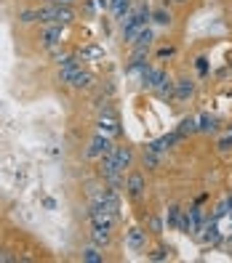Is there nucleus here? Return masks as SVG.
Returning <instances> with one entry per match:
<instances>
[{
	"label": "nucleus",
	"instance_id": "412c9836",
	"mask_svg": "<svg viewBox=\"0 0 232 263\" xmlns=\"http://www.w3.org/2000/svg\"><path fill=\"white\" fill-rule=\"evenodd\" d=\"M168 226H173V229H179V226H182V210L179 208L168 210Z\"/></svg>",
	"mask_w": 232,
	"mask_h": 263
},
{
	"label": "nucleus",
	"instance_id": "b1692460",
	"mask_svg": "<svg viewBox=\"0 0 232 263\" xmlns=\"http://www.w3.org/2000/svg\"><path fill=\"white\" fill-rule=\"evenodd\" d=\"M152 16H155V21H158V24H163V27H166V24L171 21V14H168V11H163V8H158Z\"/></svg>",
	"mask_w": 232,
	"mask_h": 263
},
{
	"label": "nucleus",
	"instance_id": "dca6fc26",
	"mask_svg": "<svg viewBox=\"0 0 232 263\" xmlns=\"http://www.w3.org/2000/svg\"><path fill=\"white\" fill-rule=\"evenodd\" d=\"M198 130H203V133H214V130H216V120L211 114H203L198 120Z\"/></svg>",
	"mask_w": 232,
	"mask_h": 263
},
{
	"label": "nucleus",
	"instance_id": "39448f33",
	"mask_svg": "<svg viewBox=\"0 0 232 263\" xmlns=\"http://www.w3.org/2000/svg\"><path fill=\"white\" fill-rule=\"evenodd\" d=\"M96 205H101L107 213H112V215H118V210H120V199H118V194L110 189V191H101L99 194V202Z\"/></svg>",
	"mask_w": 232,
	"mask_h": 263
},
{
	"label": "nucleus",
	"instance_id": "423d86ee",
	"mask_svg": "<svg viewBox=\"0 0 232 263\" xmlns=\"http://www.w3.org/2000/svg\"><path fill=\"white\" fill-rule=\"evenodd\" d=\"M195 93V82L192 80H187V77H182L179 82H173V96L176 99H182V101H187L190 96Z\"/></svg>",
	"mask_w": 232,
	"mask_h": 263
},
{
	"label": "nucleus",
	"instance_id": "4be33fe9",
	"mask_svg": "<svg viewBox=\"0 0 232 263\" xmlns=\"http://www.w3.org/2000/svg\"><path fill=\"white\" fill-rule=\"evenodd\" d=\"M94 242L96 245H107L110 242V231L107 229H96V226H94Z\"/></svg>",
	"mask_w": 232,
	"mask_h": 263
},
{
	"label": "nucleus",
	"instance_id": "c85d7f7f",
	"mask_svg": "<svg viewBox=\"0 0 232 263\" xmlns=\"http://www.w3.org/2000/svg\"><path fill=\"white\" fill-rule=\"evenodd\" d=\"M54 3H69V0H54Z\"/></svg>",
	"mask_w": 232,
	"mask_h": 263
},
{
	"label": "nucleus",
	"instance_id": "9d476101",
	"mask_svg": "<svg viewBox=\"0 0 232 263\" xmlns=\"http://www.w3.org/2000/svg\"><path fill=\"white\" fill-rule=\"evenodd\" d=\"M112 157H115V162H118L120 170H125V167L131 165L134 154H131V149H128V147H115V149H112Z\"/></svg>",
	"mask_w": 232,
	"mask_h": 263
},
{
	"label": "nucleus",
	"instance_id": "0eeeda50",
	"mask_svg": "<svg viewBox=\"0 0 232 263\" xmlns=\"http://www.w3.org/2000/svg\"><path fill=\"white\" fill-rule=\"evenodd\" d=\"M125 189H128V194H131L134 199L142 197V191H144V176H142V173H131L128 181H125Z\"/></svg>",
	"mask_w": 232,
	"mask_h": 263
},
{
	"label": "nucleus",
	"instance_id": "f3484780",
	"mask_svg": "<svg viewBox=\"0 0 232 263\" xmlns=\"http://www.w3.org/2000/svg\"><path fill=\"white\" fill-rule=\"evenodd\" d=\"M200 229H203V218H200V210L195 208V210H190V231L198 234Z\"/></svg>",
	"mask_w": 232,
	"mask_h": 263
},
{
	"label": "nucleus",
	"instance_id": "4468645a",
	"mask_svg": "<svg viewBox=\"0 0 232 263\" xmlns=\"http://www.w3.org/2000/svg\"><path fill=\"white\" fill-rule=\"evenodd\" d=\"M69 85L72 88H88L91 85V75L88 72H83V69H78L72 77H69Z\"/></svg>",
	"mask_w": 232,
	"mask_h": 263
},
{
	"label": "nucleus",
	"instance_id": "f03ea898",
	"mask_svg": "<svg viewBox=\"0 0 232 263\" xmlns=\"http://www.w3.org/2000/svg\"><path fill=\"white\" fill-rule=\"evenodd\" d=\"M144 21H147V8H139V11H134V14H125L123 16V35H125V40L134 43L139 30L144 27Z\"/></svg>",
	"mask_w": 232,
	"mask_h": 263
},
{
	"label": "nucleus",
	"instance_id": "bb28decb",
	"mask_svg": "<svg viewBox=\"0 0 232 263\" xmlns=\"http://www.w3.org/2000/svg\"><path fill=\"white\" fill-rule=\"evenodd\" d=\"M163 258H166V247H158L152 253V260H163Z\"/></svg>",
	"mask_w": 232,
	"mask_h": 263
},
{
	"label": "nucleus",
	"instance_id": "393cba45",
	"mask_svg": "<svg viewBox=\"0 0 232 263\" xmlns=\"http://www.w3.org/2000/svg\"><path fill=\"white\" fill-rule=\"evenodd\" d=\"M149 229H152V231H160V229H163V221H160L158 215H149Z\"/></svg>",
	"mask_w": 232,
	"mask_h": 263
},
{
	"label": "nucleus",
	"instance_id": "aec40b11",
	"mask_svg": "<svg viewBox=\"0 0 232 263\" xmlns=\"http://www.w3.org/2000/svg\"><path fill=\"white\" fill-rule=\"evenodd\" d=\"M195 130H198V120H192V117H187L182 123V128H179V133L182 136H187V133H195Z\"/></svg>",
	"mask_w": 232,
	"mask_h": 263
},
{
	"label": "nucleus",
	"instance_id": "9b49d317",
	"mask_svg": "<svg viewBox=\"0 0 232 263\" xmlns=\"http://www.w3.org/2000/svg\"><path fill=\"white\" fill-rule=\"evenodd\" d=\"M125 242H128L131 250H142L147 245V234L142 229H128V234H125Z\"/></svg>",
	"mask_w": 232,
	"mask_h": 263
},
{
	"label": "nucleus",
	"instance_id": "6e6552de",
	"mask_svg": "<svg viewBox=\"0 0 232 263\" xmlns=\"http://www.w3.org/2000/svg\"><path fill=\"white\" fill-rule=\"evenodd\" d=\"M163 80H166V72H163V69L144 67V85H147V88H158Z\"/></svg>",
	"mask_w": 232,
	"mask_h": 263
},
{
	"label": "nucleus",
	"instance_id": "6ab92c4d",
	"mask_svg": "<svg viewBox=\"0 0 232 263\" xmlns=\"http://www.w3.org/2000/svg\"><path fill=\"white\" fill-rule=\"evenodd\" d=\"M144 165H147V167H158V165H160V152L147 149V152H144Z\"/></svg>",
	"mask_w": 232,
	"mask_h": 263
},
{
	"label": "nucleus",
	"instance_id": "ddd939ff",
	"mask_svg": "<svg viewBox=\"0 0 232 263\" xmlns=\"http://www.w3.org/2000/svg\"><path fill=\"white\" fill-rule=\"evenodd\" d=\"M134 43H136V51L142 53L144 48H147L149 43H152V30H147V27H142V30H139V35H136V38H134Z\"/></svg>",
	"mask_w": 232,
	"mask_h": 263
},
{
	"label": "nucleus",
	"instance_id": "2eb2a0df",
	"mask_svg": "<svg viewBox=\"0 0 232 263\" xmlns=\"http://www.w3.org/2000/svg\"><path fill=\"white\" fill-rule=\"evenodd\" d=\"M112 11H115V16H118V19H123L131 11V0H112Z\"/></svg>",
	"mask_w": 232,
	"mask_h": 263
},
{
	"label": "nucleus",
	"instance_id": "a878e982",
	"mask_svg": "<svg viewBox=\"0 0 232 263\" xmlns=\"http://www.w3.org/2000/svg\"><path fill=\"white\" fill-rule=\"evenodd\" d=\"M59 64L62 67H78V59L75 56H64V59H59Z\"/></svg>",
	"mask_w": 232,
	"mask_h": 263
},
{
	"label": "nucleus",
	"instance_id": "a211bd4d",
	"mask_svg": "<svg viewBox=\"0 0 232 263\" xmlns=\"http://www.w3.org/2000/svg\"><path fill=\"white\" fill-rule=\"evenodd\" d=\"M83 260H86V263H101L104 258H101V253H99L96 247H86V250H83Z\"/></svg>",
	"mask_w": 232,
	"mask_h": 263
},
{
	"label": "nucleus",
	"instance_id": "20e7f679",
	"mask_svg": "<svg viewBox=\"0 0 232 263\" xmlns=\"http://www.w3.org/2000/svg\"><path fill=\"white\" fill-rule=\"evenodd\" d=\"M112 149H115V147H112L110 136L96 133V136H94V141H91V147H88V157H104V154H110Z\"/></svg>",
	"mask_w": 232,
	"mask_h": 263
},
{
	"label": "nucleus",
	"instance_id": "f257e3e1",
	"mask_svg": "<svg viewBox=\"0 0 232 263\" xmlns=\"http://www.w3.org/2000/svg\"><path fill=\"white\" fill-rule=\"evenodd\" d=\"M38 19L43 24H67V21H72V11H69L67 6L51 3V6L38 8Z\"/></svg>",
	"mask_w": 232,
	"mask_h": 263
},
{
	"label": "nucleus",
	"instance_id": "7ed1b4c3",
	"mask_svg": "<svg viewBox=\"0 0 232 263\" xmlns=\"http://www.w3.org/2000/svg\"><path fill=\"white\" fill-rule=\"evenodd\" d=\"M91 223H94L96 229H107L110 231L112 226H115V215L107 213L101 205H94V208H91Z\"/></svg>",
	"mask_w": 232,
	"mask_h": 263
},
{
	"label": "nucleus",
	"instance_id": "cd10ccee",
	"mask_svg": "<svg viewBox=\"0 0 232 263\" xmlns=\"http://www.w3.org/2000/svg\"><path fill=\"white\" fill-rule=\"evenodd\" d=\"M205 231H208V234H205V239H216V223H211Z\"/></svg>",
	"mask_w": 232,
	"mask_h": 263
},
{
	"label": "nucleus",
	"instance_id": "5701e85b",
	"mask_svg": "<svg viewBox=\"0 0 232 263\" xmlns=\"http://www.w3.org/2000/svg\"><path fill=\"white\" fill-rule=\"evenodd\" d=\"M155 91H158L160 96H171V93H173V82H171V80L166 77V80H163V82H160V85H158Z\"/></svg>",
	"mask_w": 232,
	"mask_h": 263
},
{
	"label": "nucleus",
	"instance_id": "1a4fd4ad",
	"mask_svg": "<svg viewBox=\"0 0 232 263\" xmlns=\"http://www.w3.org/2000/svg\"><path fill=\"white\" fill-rule=\"evenodd\" d=\"M62 43V24H54V27H48L43 32V45L45 48H54Z\"/></svg>",
	"mask_w": 232,
	"mask_h": 263
},
{
	"label": "nucleus",
	"instance_id": "f8f14e48",
	"mask_svg": "<svg viewBox=\"0 0 232 263\" xmlns=\"http://www.w3.org/2000/svg\"><path fill=\"white\" fill-rule=\"evenodd\" d=\"M96 130H99L101 136H115V133H118L120 128H118V120H115V117H110V114H107V117H101V120H99V125H96Z\"/></svg>",
	"mask_w": 232,
	"mask_h": 263
}]
</instances>
